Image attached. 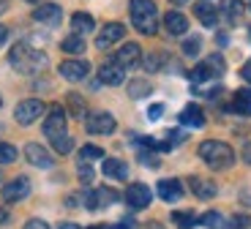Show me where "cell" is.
Here are the masks:
<instances>
[{
  "label": "cell",
  "mask_w": 251,
  "mask_h": 229,
  "mask_svg": "<svg viewBox=\"0 0 251 229\" xmlns=\"http://www.w3.org/2000/svg\"><path fill=\"white\" fill-rule=\"evenodd\" d=\"M123 79H126V74H123V68H120L118 63H107V66L99 68V82L101 85L118 87V85H123Z\"/></svg>",
  "instance_id": "2e32d148"
},
{
  "label": "cell",
  "mask_w": 251,
  "mask_h": 229,
  "mask_svg": "<svg viewBox=\"0 0 251 229\" xmlns=\"http://www.w3.org/2000/svg\"><path fill=\"white\" fill-rule=\"evenodd\" d=\"M200 224H202V227H207V229H226V227H229V224L224 221V216L216 213V210H207L205 216L200 218Z\"/></svg>",
  "instance_id": "4316f807"
},
{
  "label": "cell",
  "mask_w": 251,
  "mask_h": 229,
  "mask_svg": "<svg viewBox=\"0 0 251 229\" xmlns=\"http://www.w3.org/2000/svg\"><path fill=\"white\" fill-rule=\"evenodd\" d=\"M52 148H55V153H60V155L71 153V148H74V142H71L69 131H66V134H60V136H55V139H52Z\"/></svg>",
  "instance_id": "4dcf8cb0"
},
{
  "label": "cell",
  "mask_w": 251,
  "mask_h": 229,
  "mask_svg": "<svg viewBox=\"0 0 251 229\" xmlns=\"http://www.w3.org/2000/svg\"><path fill=\"white\" fill-rule=\"evenodd\" d=\"M200 158L207 164L210 169H229L235 164V150L226 142H216V139H207L200 145Z\"/></svg>",
  "instance_id": "3957f363"
},
{
  "label": "cell",
  "mask_w": 251,
  "mask_h": 229,
  "mask_svg": "<svg viewBox=\"0 0 251 229\" xmlns=\"http://www.w3.org/2000/svg\"><path fill=\"white\" fill-rule=\"evenodd\" d=\"M71 27H74V33H79V36H82V33H90V30H93V17H90V14H74V17H71Z\"/></svg>",
  "instance_id": "484cf974"
},
{
  "label": "cell",
  "mask_w": 251,
  "mask_h": 229,
  "mask_svg": "<svg viewBox=\"0 0 251 229\" xmlns=\"http://www.w3.org/2000/svg\"><path fill=\"white\" fill-rule=\"evenodd\" d=\"M221 14H224V19L229 25H238L246 14V6L240 0H221Z\"/></svg>",
  "instance_id": "7402d4cb"
},
{
  "label": "cell",
  "mask_w": 251,
  "mask_h": 229,
  "mask_svg": "<svg viewBox=\"0 0 251 229\" xmlns=\"http://www.w3.org/2000/svg\"><path fill=\"white\" fill-rule=\"evenodd\" d=\"M123 36H126V27L120 25V22H109V25H104L101 33L96 36V47H99V50H107V47L118 44Z\"/></svg>",
  "instance_id": "30bf717a"
},
{
  "label": "cell",
  "mask_w": 251,
  "mask_h": 229,
  "mask_svg": "<svg viewBox=\"0 0 251 229\" xmlns=\"http://www.w3.org/2000/svg\"><path fill=\"white\" fill-rule=\"evenodd\" d=\"M30 3H36V0H30Z\"/></svg>",
  "instance_id": "7dc6e473"
},
{
  "label": "cell",
  "mask_w": 251,
  "mask_h": 229,
  "mask_svg": "<svg viewBox=\"0 0 251 229\" xmlns=\"http://www.w3.org/2000/svg\"><path fill=\"white\" fill-rule=\"evenodd\" d=\"M164 27H167V33H172V36H183V33L188 30V19L183 17L180 11H167L164 14Z\"/></svg>",
  "instance_id": "d6986e66"
},
{
  "label": "cell",
  "mask_w": 251,
  "mask_h": 229,
  "mask_svg": "<svg viewBox=\"0 0 251 229\" xmlns=\"http://www.w3.org/2000/svg\"><path fill=\"white\" fill-rule=\"evenodd\" d=\"M44 134L50 136V139H55V136L66 134V112H63V106H52L50 112H47V120H44Z\"/></svg>",
  "instance_id": "9c48e42d"
},
{
  "label": "cell",
  "mask_w": 251,
  "mask_h": 229,
  "mask_svg": "<svg viewBox=\"0 0 251 229\" xmlns=\"http://www.w3.org/2000/svg\"><path fill=\"white\" fill-rule=\"evenodd\" d=\"M60 229H79L76 224H60Z\"/></svg>",
  "instance_id": "b9f144b4"
},
{
  "label": "cell",
  "mask_w": 251,
  "mask_h": 229,
  "mask_svg": "<svg viewBox=\"0 0 251 229\" xmlns=\"http://www.w3.org/2000/svg\"><path fill=\"white\" fill-rule=\"evenodd\" d=\"M60 50L66 52V55H82L85 52V38L79 36V33H74V36H66L60 41Z\"/></svg>",
  "instance_id": "d4e9b609"
},
{
  "label": "cell",
  "mask_w": 251,
  "mask_h": 229,
  "mask_svg": "<svg viewBox=\"0 0 251 229\" xmlns=\"http://www.w3.org/2000/svg\"><path fill=\"white\" fill-rule=\"evenodd\" d=\"M194 14L205 27H216L219 25V11L213 3H194Z\"/></svg>",
  "instance_id": "44dd1931"
},
{
  "label": "cell",
  "mask_w": 251,
  "mask_h": 229,
  "mask_svg": "<svg viewBox=\"0 0 251 229\" xmlns=\"http://www.w3.org/2000/svg\"><path fill=\"white\" fill-rule=\"evenodd\" d=\"M172 221H175L177 229H191V227L200 224L194 213H188V210H175V213H172Z\"/></svg>",
  "instance_id": "83f0119b"
},
{
  "label": "cell",
  "mask_w": 251,
  "mask_h": 229,
  "mask_svg": "<svg viewBox=\"0 0 251 229\" xmlns=\"http://www.w3.org/2000/svg\"><path fill=\"white\" fill-rule=\"evenodd\" d=\"M243 161L251 164V142H246V148H243Z\"/></svg>",
  "instance_id": "ab89813d"
},
{
  "label": "cell",
  "mask_w": 251,
  "mask_h": 229,
  "mask_svg": "<svg viewBox=\"0 0 251 229\" xmlns=\"http://www.w3.org/2000/svg\"><path fill=\"white\" fill-rule=\"evenodd\" d=\"M0 104H3V99H0Z\"/></svg>",
  "instance_id": "c3c4849f"
},
{
  "label": "cell",
  "mask_w": 251,
  "mask_h": 229,
  "mask_svg": "<svg viewBox=\"0 0 251 229\" xmlns=\"http://www.w3.org/2000/svg\"><path fill=\"white\" fill-rule=\"evenodd\" d=\"M17 161V148L8 142H0V164H14Z\"/></svg>",
  "instance_id": "1f68e13d"
},
{
  "label": "cell",
  "mask_w": 251,
  "mask_h": 229,
  "mask_svg": "<svg viewBox=\"0 0 251 229\" xmlns=\"http://www.w3.org/2000/svg\"><path fill=\"white\" fill-rule=\"evenodd\" d=\"M180 123H183V126H191V128H200V126H205V112H202L197 104L183 106V112H180Z\"/></svg>",
  "instance_id": "603a6c76"
},
{
  "label": "cell",
  "mask_w": 251,
  "mask_h": 229,
  "mask_svg": "<svg viewBox=\"0 0 251 229\" xmlns=\"http://www.w3.org/2000/svg\"><path fill=\"white\" fill-rule=\"evenodd\" d=\"M200 47H202V41L197 36H191V38H186L183 41V55H188V57H194L197 52H200Z\"/></svg>",
  "instance_id": "d6a6232c"
},
{
  "label": "cell",
  "mask_w": 251,
  "mask_h": 229,
  "mask_svg": "<svg viewBox=\"0 0 251 229\" xmlns=\"http://www.w3.org/2000/svg\"><path fill=\"white\" fill-rule=\"evenodd\" d=\"M158 197L164 199V202H177V199L183 197V183L175 178H167V180H158V186H156Z\"/></svg>",
  "instance_id": "9a60e30c"
},
{
  "label": "cell",
  "mask_w": 251,
  "mask_h": 229,
  "mask_svg": "<svg viewBox=\"0 0 251 229\" xmlns=\"http://www.w3.org/2000/svg\"><path fill=\"white\" fill-rule=\"evenodd\" d=\"M115 118L109 112H90L88 118H85V128L88 134H101V136H109L115 131Z\"/></svg>",
  "instance_id": "277c9868"
},
{
  "label": "cell",
  "mask_w": 251,
  "mask_h": 229,
  "mask_svg": "<svg viewBox=\"0 0 251 229\" xmlns=\"http://www.w3.org/2000/svg\"><path fill=\"white\" fill-rule=\"evenodd\" d=\"M69 104H71V115H74V118H82V112H85V104H82L79 96L71 93V96H69Z\"/></svg>",
  "instance_id": "836d02e7"
},
{
  "label": "cell",
  "mask_w": 251,
  "mask_h": 229,
  "mask_svg": "<svg viewBox=\"0 0 251 229\" xmlns=\"http://www.w3.org/2000/svg\"><path fill=\"white\" fill-rule=\"evenodd\" d=\"M249 41H251V27H249Z\"/></svg>",
  "instance_id": "bcb514c9"
},
{
  "label": "cell",
  "mask_w": 251,
  "mask_h": 229,
  "mask_svg": "<svg viewBox=\"0 0 251 229\" xmlns=\"http://www.w3.org/2000/svg\"><path fill=\"white\" fill-rule=\"evenodd\" d=\"M112 202H118V191H112V188H96V191L88 194L85 207H90V210H101V207H109Z\"/></svg>",
  "instance_id": "4fadbf2b"
},
{
  "label": "cell",
  "mask_w": 251,
  "mask_h": 229,
  "mask_svg": "<svg viewBox=\"0 0 251 229\" xmlns=\"http://www.w3.org/2000/svg\"><path fill=\"white\" fill-rule=\"evenodd\" d=\"M221 74H224V60L219 55H213V57H207L205 63H200L188 76H191V82H207V79L221 76Z\"/></svg>",
  "instance_id": "8992f818"
},
{
  "label": "cell",
  "mask_w": 251,
  "mask_h": 229,
  "mask_svg": "<svg viewBox=\"0 0 251 229\" xmlns=\"http://www.w3.org/2000/svg\"><path fill=\"white\" fill-rule=\"evenodd\" d=\"M240 76H243V79L251 85V60H246V63H243V68H240Z\"/></svg>",
  "instance_id": "f35d334b"
},
{
  "label": "cell",
  "mask_w": 251,
  "mask_h": 229,
  "mask_svg": "<svg viewBox=\"0 0 251 229\" xmlns=\"http://www.w3.org/2000/svg\"><path fill=\"white\" fill-rule=\"evenodd\" d=\"M90 74V66L85 60H63L60 63V76L69 82H82Z\"/></svg>",
  "instance_id": "8fae6325"
},
{
  "label": "cell",
  "mask_w": 251,
  "mask_h": 229,
  "mask_svg": "<svg viewBox=\"0 0 251 229\" xmlns=\"http://www.w3.org/2000/svg\"><path fill=\"white\" fill-rule=\"evenodd\" d=\"M6 38H8V30H6V27H3V25H0V44L6 41Z\"/></svg>",
  "instance_id": "60d3db41"
},
{
  "label": "cell",
  "mask_w": 251,
  "mask_h": 229,
  "mask_svg": "<svg viewBox=\"0 0 251 229\" xmlns=\"http://www.w3.org/2000/svg\"><path fill=\"white\" fill-rule=\"evenodd\" d=\"M8 63L17 68L19 74H36V71L44 68L47 55L33 50V47H27V44H17V47H11V52H8Z\"/></svg>",
  "instance_id": "6da1fadb"
},
{
  "label": "cell",
  "mask_w": 251,
  "mask_h": 229,
  "mask_svg": "<svg viewBox=\"0 0 251 229\" xmlns=\"http://www.w3.org/2000/svg\"><path fill=\"white\" fill-rule=\"evenodd\" d=\"M188 186L197 194V199H213L216 197V183H210V180H205V178L191 175V178H188Z\"/></svg>",
  "instance_id": "ffe728a7"
},
{
  "label": "cell",
  "mask_w": 251,
  "mask_h": 229,
  "mask_svg": "<svg viewBox=\"0 0 251 229\" xmlns=\"http://www.w3.org/2000/svg\"><path fill=\"white\" fill-rule=\"evenodd\" d=\"M161 115H164V104H153L148 109V120H161Z\"/></svg>",
  "instance_id": "8d00e7d4"
},
{
  "label": "cell",
  "mask_w": 251,
  "mask_h": 229,
  "mask_svg": "<svg viewBox=\"0 0 251 229\" xmlns=\"http://www.w3.org/2000/svg\"><path fill=\"white\" fill-rule=\"evenodd\" d=\"M63 17L60 6H55V3H44V6H38L36 11H33V19L36 22H41V25H57Z\"/></svg>",
  "instance_id": "e0dca14e"
},
{
  "label": "cell",
  "mask_w": 251,
  "mask_h": 229,
  "mask_svg": "<svg viewBox=\"0 0 251 229\" xmlns=\"http://www.w3.org/2000/svg\"><path fill=\"white\" fill-rule=\"evenodd\" d=\"M6 218H8V213H6V210H0V224H6Z\"/></svg>",
  "instance_id": "7bdbcfd3"
},
{
  "label": "cell",
  "mask_w": 251,
  "mask_h": 229,
  "mask_svg": "<svg viewBox=\"0 0 251 229\" xmlns=\"http://www.w3.org/2000/svg\"><path fill=\"white\" fill-rule=\"evenodd\" d=\"M229 109H232L235 115H243V118H251V90H249V87H240V90H235Z\"/></svg>",
  "instance_id": "ac0fdd59"
},
{
  "label": "cell",
  "mask_w": 251,
  "mask_h": 229,
  "mask_svg": "<svg viewBox=\"0 0 251 229\" xmlns=\"http://www.w3.org/2000/svg\"><path fill=\"white\" fill-rule=\"evenodd\" d=\"M25 158L33 164V167H38V169H50L52 164H55V158L50 155V150H44L41 145H36V142L25 145Z\"/></svg>",
  "instance_id": "7c38bea8"
},
{
  "label": "cell",
  "mask_w": 251,
  "mask_h": 229,
  "mask_svg": "<svg viewBox=\"0 0 251 229\" xmlns=\"http://www.w3.org/2000/svg\"><path fill=\"white\" fill-rule=\"evenodd\" d=\"M99 158H104V150H101V148H96V145H85V148L79 150V164L99 161Z\"/></svg>",
  "instance_id": "f546056e"
},
{
  "label": "cell",
  "mask_w": 251,
  "mask_h": 229,
  "mask_svg": "<svg viewBox=\"0 0 251 229\" xmlns=\"http://www.w3.org/2000/svg\"><path fill=\"white\" fill-rule=\"evenodd\" d=\"M131 22L142 36H153L158 30V11H156V3L153 0H131Z\"/></svg>",
  "instance_id": "7a4b0ae2"
},
{
  "label": "cell",
  "mask_w": 251,
  "mask_h": 229,
  "mask_svg": "<svg viewBox=\"0 0 251 229\" xmlns=\"http://www.w3.org/2000/svg\"><path fill=\"white\" fill-rule=\"evenodd\" d=\"M27 197H30V180L22 178V175L3 186V202H6V204L22 202V199H27Z\"/></svg>",
  "instance_id": "52a82bcc"
},
{
  "label": "cell",
  "mask_w": 251,
  "mask_h": 229,
  "mask_svg": "<svg viewBox=\"0 0 251 229\" xmlns=\"http://www.w3.org/2000/svg\"><path fill=\"white\" fill-rule=\"evenodd\" d=\"M142 60V50H139V44H123L115 55V63L120 68H134L137 63Z\"/></svg>",
  "instance_id": "5bb4252c"
},
{
  "label": "cell",
  "mask_w": 251,
  "mask_h": 229,
  "mask_svg": "<svg viewBox=\"0 0 251 229\" xmlns=\"http://www.w3.org/2000/svg\"><path fill=\"white\" fill-rule=\"evenodd\" d=\"M44 115V104L38 99H27V101H19L17 104V112H14V118H17L19 126H30L36 123L38 118Z\"/></svg>",
  "instance_id": "5b68a950"
},
{
  "label": "cell",
  "mask_w": 251,
  "mask_h": 229,
  "mask_svg": "<svg viewBox=\"0 0 251 229\" xmlns=\"http://www.w3.org/2000/svg\"><path fill=\"white\" fill-rule=\"evenodd\" d=\"M93 178H96L93 169L85 167V164H79V180H82V183H85V186H90V183H93Z\"/></svg>",
  "instance_id": "e575fe53"
},
{
  "label": "cell",
  "mask_w": 251,
  "mask_h": 229,
  "mask_svg": "<svg viewBox=\"0 0 251 229\" xmlns=\"http://www.w3.org/2000/svg\"><path fill=\"white\" fill-rule=\"evenodd\" d=\"M101 169H104V175L112 180H126L128 178V167H126V161H120V158H107V161L101 164Z\"/></svg>",
  "instance_id": "cb8c5ba5"
},
{
  "label": "cell",
  "mask_w": 251,
  "mask_h": 229,
  "mask_svg": "<svg viewBox=\"0 0 251 229\" xmlns=\"http://www.w3.org/2000/svg\"><path fill=\"white\" fill-rule=\"evenodd\" d=\"M161 60H164L161 55H151L148 60H145V66H148V71H161V68H158V66H161Z\"/></svg>",
  "instance_id": "d590c367"
},
{
  "label": "cell",
  "mask_w": 251,
  "mask_h": 229,
  "mask_svg": "<svg viewBox=\"0 0 251 229\" xmlns=\"http://www.w3.org/2000/svg\"><path fill=\"white\" fill-rule=\"evenodd\" d=\"M151 199H153V194L145 183H131V186L126 188V202L131 204L134 210H145L151 204Z\"/></svg>",
  "instance_id": "ba28073f"
},
{
  "label": "cell",
  "mask_w": 251,
  "mask_h": 229,
  "mask_svg": "<svg viewBox=\"0 0 251 229\" xmlns=\"http://www.w3.org/2000/svg\"><path fill=\"white\" fill-rule=\"evenodd\" d=\"M151 82H145V79H131L128 82V96L131 99H145V96H151Z\"/></svg>",
  "instance_id": "f1b7e54d"
},
{
  "label": "cell",
  "mask_w": 251,
  "mask_h": 229,
  "mask_svg": "<svg viewBox=\"0 0 251 229\" xmlns=\"http://www.w3.org/2000/svg\"><path fill=\"white\" fill-rule=\"evenodd\" d=\"M170 3H175V6H183V3H188V0H170Z\"/></svg>",
  "instance_id": "ee69618b"
},
{
  "label": "cell",
  "mask_w": 251,
  "mask_h": 229,
  "mask_svg": "<svg viewBox=\"0 0 251 229\" xmlns=\"http://www.w3.org/2000/svg\"><path fill=\"white\" fill-rule=\"evenodd\" d=\"M90 229H112V227H104V224H99V227H90Z\"/></svg>",
  "instance_id": "f6af8a7d"
},
{
  "label": "cell",
  "mask_w": 251,
  "mask_h": 229,
  "mask_svg": "<svg viewBox=\"0 0 251 229\" xmlns=\"http://www.w3.org/2000/svg\"><path fill=\"white\" fill-rule=\"evenodd\" d=\"M25 229H50V224L41 221V218H30V221L25 224Z\"/></svg>",
  "instance_id": "74e56055"
}]
</instances>
